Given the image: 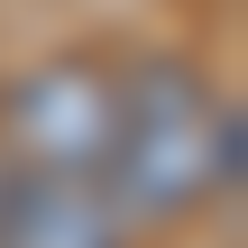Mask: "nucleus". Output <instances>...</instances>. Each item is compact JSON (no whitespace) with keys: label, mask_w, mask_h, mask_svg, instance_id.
I'll return each mask as SVG.
<instances>
[{"label":"nucleus","mask_w":248,"mask_h":248,"mask_svg":"<svg viewBox=\"0 0 248 248\" xmlns=\"http://www.w3.org/2000/svg\"><path fill=\"white\" fill-rule=\"evenodd\" d=\"M120 64L110 55H46L0 92V166L9 175H101Z\"/></svg>","instance_id":"obj_2"},{"label":"nucleus","mask_w":248,"mask_h":248,"mask_svg":"<svg viewBox=\"0 0 248 248\" xmlns=\"http://www.w3.org/2000/svg\"><path fill=\"white\" fill-rule=\"evenodd\" d=\"M9 184H18V175H9V166H0V212H9Z\"/></svg>","instance_id":"obj_4"},{"label":"nucleus","mask_w":248,"mask_h":248,"mask_svg":"<svg viewBox=\"0 0 248 248\" xmlns=\"http://www.w3.org/2000/svg\"><path fill=\"white\" fill-rule=\"evenodd\" d=\"M0 248H129V230L92 175H18L0 212Z\"/></svg>","instance_id":"obj_3"},{"label":"nucleus","mask_w":248,"mask_h":248,"mask_svg":"<svg viewBox=\"0 0 248 248\" xmlns=\"http://www.w3.org/2000/svg\"><path fill=\"white\" fill-rule=\"evenodd\" d=\"M248 175V120L230 92H212V74L175 46H147L138 64H120V101H110V147H101V202L120 212L129 239L193 221L202 202H230Z\"/></svg>","instance_id":"obj_1"}]
</instances>
